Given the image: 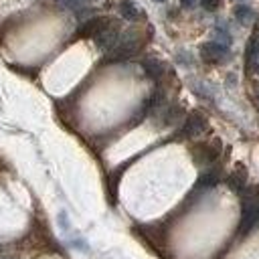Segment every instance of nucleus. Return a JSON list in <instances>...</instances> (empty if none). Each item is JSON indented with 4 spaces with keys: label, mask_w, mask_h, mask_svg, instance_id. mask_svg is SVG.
<instances>
[{
    "label": "nucleus",
    "mask_w": 259,
    "mask_h": 259,
    "mask_svg": "<svg viewBox=\"0 0 259 259\" xmlns=\"http://www.w3.org/2000/svg\"><path fill=\"white\" fill-rule=\"evenodd\" d=\"M217 182V176L214 174H206V176H202L200 180H198V184L202 186V184H214Z\"/></svg>",
    "instance_id": "f8f14e48"
},
{
    "label": "nucleus",
    "mask_w": 259,
    "mask_h": 259,
    "mask_svg": "<svg viewBox=\"0 0 259 259\" xmlns=\"http://www.w3.org/2000/svg\"><path fill=\"white\" fill-rule=\"evenodd\" d=\"M136 51H138V40H136L134 34H127V36L115 47V51L109 55V61H123V59H127L130 55H134Z\"/></svg>",
    "instance_id": "f03ea898"
},
{
    "label": "nucleus",
    "mask_w": 259,
    "mask_h": 259,
    "mask_svg": "<svg viewBox=\"0 0 259 259\" xmlns=\"http://www.w3.org/2000/svg\"><path fill=\"white\" fill-rule=\"evenodd\" d=\"M142 65H144L146 75H148V77H152V79H158V77L162 75V71H164L162 63H160V61H156V59H146Z\"/></svg>",
    "instance_id": "39448f33"
},
{
    "label": "nucleus",
    "mask_w": 259,
    "mask_h": 259,
    "mask_svg": "<svg viewBox=\"0 0 259 259\" xmlns=\"http://www.w3.org/2000/svg\"><path fill=\"white\" fill-rule=\"evenodd\" d=\"M200 55L208 63H219V61H223L227 57V49L223 45H219V42H204L200 47Z\"/></svg>",
    "instance_id": "7ed1b4c3"
},
{
    "label": "nucleus",
    "mask_w": 259,
    "mask_h": 259,
    "mask_svg": "<svg viewBox=\"0 0 259 259\" xmlns=\"http://www.w3.org/2000/svg\"><path fill=\"white\" fill-rule=\"evenodd\" d=\"M119 10H121V16L127 18V20H136V18H140V10H138V6H136L132 0H121Z\"/></svg>",
    "instance_id": "423d86ee"
},
{
    "label": "nucleus",
    "mask_w": 259,
    "mask_h": 259,
    "mask_svg": "<svg viewBox=\"0 0 259 259\" xmlns=\"http://www.w3.org/2000/svg\"><path fill=\"white\" fill-rule=\"evenodd\" d=\"M200 130H204V117L198 115V113H192V115L186 119L184 132H186L188 136H194V134H198Z\"/></svg>",
    "instance_id": "20e7f679"
},
{
    "label": "nucleus",
    "mask_w": 259,
    "mask_h": 259,
    "mask_svg": "<svg viewBox=\"0 0 259 259\" xmlns=\"http://www.w3.org/2000/svg\"><path fill=\"white\" fill-rule=\"evenodd\" d=\"M235 18L239 20V22H249L251 18H253V10L249 8V6H237L235 8Z\"/></svg>",
    "instance_id": "6e6552de"
},
{
    "label": "nucleus",
    "mask_w": 259,
    "mask_h": 259,
    "mask_svg": "<svg viewBox=\"0 0 259 259\" xmlns=\"http://www.w3.org/2000/svg\"><path fill=\"white\" fill-rule=\"evenodd\" d=\"M180 4H182V6H184V8H192V6H194V4H196V0H182V2H180Z\"/></svg>",
    "instance_id": "ddd939ff"
},
{
    "label": "nucleus",
    "mask_w": 259,
    "mask_h": 259,
    "mask_svg": "<svg viewBox=\"0 0 259 259\" xmlns=\"http://www.w3.org/2000/svg\"><path fill=\"white\" fill-rule=\"evenodd\" d=\"M117 36H119V24H117L115 20H111V18H107L105 24L93 34L95 45H97L99 49H109V47H113V45L117 42Z\"/></svg>",
    "instance_id": "f257e3e1"
},
{
    "label": "nucleus",
    "mask_w": 259,
    "mask_h": 259,
    "mask_svg": "<svg viewBox=\"0 0 259 259\" xmlns=\"http://www.w3.org/2000/svg\"><path fill=\"white\" fill-rule=\"evenodd\" d=\"M156 2H164V0H156Z\"/></svg>",
    "instance_id": "4468645a"
},
{
    "label": "nucleus",
    "mask_w": 259,
    "mask_h": 259,
    "mask_svg": "<svg viewBox=\"0 0 259 259\" xmlns=\"http://www.w3.org/2000/svg\"><path fill=\"white\" fill-rule=\"evenodd\" d=\"M61 6H65V8H77L83 0H57Z\"/></svg>",
    "instance_id": "9b49d317"
},
{
    "label": "nucleus",
    "mask_w": 259,
    "mask_h": 259,
    "mask_svg": "<svg viewBox=\"0 0 259 259\" xmlns=\"http://www.w3.org/2000/svg\"><path fill=\"white\" fill-rule=\"evenodd\" d=\"M200 4H202L204 10H217L219 4H221V0H200Z\"/></svg>",
    "instance_id": "9d476101"
},
{
    "label": "nucleus",
    "mask_w": 259,
    "mask_h": 259,
    "mask_svg": "<svg viewBox=\"0 0 259 259\" xmlns=\"http://www.w3.org/2000/svg\"><path fill=\"white\" fill-rule=\"evenodd\" d=\"M105 20L107 18H93V20H89V22H85L83 24V28H81V34H95L103 24H105Z\"/></svg>",
    "instance_id": "0eeeda50"
},
{
    "label": "nucleus",
    "mask_w": 259,
    "mask_h": 259,
    "mask_svg": "<svg viewBox=\"0 0 259 259\" xmlns=\"http://www.w3.org/2000/svg\"><path fill=\"white\" fill-rule=\"evenodd\" d=\"M180 113H182V109H180L178 105H172V107L168 109V113H166V123H172V121H176Z\"/></svg>",
    "instance_id": "1a4fd4ad"
}]
</instances>
